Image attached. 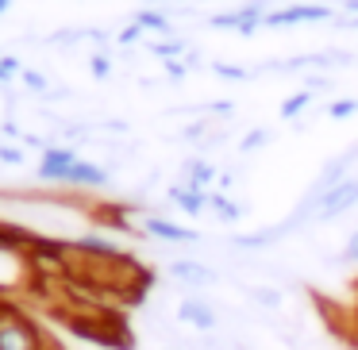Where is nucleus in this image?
I'll return each mask as SVG.
<instances>
[{"mask_svg": "<svg viewBox=\"0 0 358 350\" xmlns=\"http://www.w3.org/2000/svg\"><path fill=\"white\" fill-rule=\"evenodd\" d=\"M0 350H43V339L35 323L16 308L0 304Z\"/></svg>", "mask_w": 358, "mask_h": 350, "instance_id": "nucleus-2", "label": "nucleus"}, {"mask_svg": "<svg viewBox=\"0 0 358 350\" xmlns=\"http://www.w3.org/2000/svg\"><path fill=\"white\" fill-rule=\"evenodd\" d=\"M320 20H331L327 4H289V8L266 12V27H293V24H320Z\"/></svg>", "mask_w": 358, "mask_h": 350, "instance_id": "nucleus-6", "label": "nucleus"}, {"mask_svg": "<svg viewBox=\"0 0 358 350\" xmlns=\"http://www.w3.org/2000/svg\"><path fill=\"white\" fill-rule=\"evenodd\" d=\"M308 104H312V89H301V93L285 96V101H281V119H296Z\"/></svg>", "mask_w": 358, "mask_h": 350, "instance_id": "nucleus-15", "label": "nucleus"}, {"mask_svg": "<svg viewBox=\"0 0 358 350\" xmlns=\"http://www.w3.org/2000/svg\"><path fill=\"white\" fill-rule=\"evenodd\" d=\"M170 200L178 204L185 216H201L204 208H208V193H201V189H189L185 181H178V185H170Z\"/></svg>", "mask_w": 358, "mask_h": 350, "instance_id": "nucleus-10", "label": "nucleus"}, {"mask_svg": "<svg viewBox=\"0 0 358 350\" xmlns=\"http://www.w3.org/2000/svg\"><path fill=\"white\" fill-rule=\"evenodd\" d=\"M281 235V227H270V231H255V235H235V247L239 250H266L273 239Z\"/></svg>", "mask_w": 358, "mask_h": 350, "instance_id": "nucleus-14", "label": "nucleus"}, {"mask_svg": "<svg viewBox=\"0 0 358 350\" xmlns=\"http://www.w3.org/2000/svg\"><path fill=\"white\" fill-rule=\"evenodd\" d=\"M181 173H185L181 181H185L189 189H201V193H212V181H216V166H212L208 158H189V162H185V170H181Z\"/></svg>", "mask_w": 358, "mask_h": 350, "instance_id": "nucleus-11", "label": "nucleus"}, {"mask_svg": "<svg viewBox=\"0 0 358 350\" xmlns=\"http://www.w3.org/2000/svg\"><path fill=\"white\" fill-rule=\"evenodd\" d=\"M143 227H147L155 239H162V242H196V239H201L193 227L170 224V219H158V216H147V219H143Z\"/></svg>", "mask_w": 358, "mask_h": 350, "instance_id": "nucleus-9", "label": "nucleus"}, {"mask_svg": "<svg viewBox=\"0 0 358 350\" xmlns=\"http://www.w3.org/2000/svg\"><path fill=\"white\" fill-rule=\"evenodd\" d=\"M20 81H24V85L31 89V93H50V81L43 78L39 70H24V73H20Z\"/></svg>", "mask_w": 358, "mask_h": 350, "instance_id": "nucleus-18", "label": "nucleus"}, {"mask_svg": "<svg viewBox=\"0 0 358 350\" xmlns=\"http://www.w3.org/2000/svg\"><path fill=\"white\" fill-rule=\"evenodd\" d=\"M212 70H216L220 78H227V81H247V78H250V73L243 70V66H227V62H216Z\"/></svg>", "mask_w": 358, "mask_h": 350, "instance_id": "nucleus-23", "label": "nucleus"}, {"mask_svg": "<svg viewBox=\"0 0 358 350\" xmlns=\"http://www.w3.org/2000/svg\"><path fill=\"white\" fill-rule=\"evenodd\" d=\"M343 262L347 265H358V231L347 235V247H343Z\"/></svg>", "mask_w": 358, "mask_h": 350, "instance_id": "nucleus-24", "label": "nucleus"}, {"mask_svg": "<svg viewBox=\"0 0 358 350\" xmlns=\"http://www.w3.org/2000/svg\"><path fill=\"white\" fill-rule=\"evenodd\" d=\"M166 73H170L173 81H181V78H185V62H181V58H173V62H166Z\"/></svg>", "mask_w": 358, "mask_h": 350, "instance_id": "nucleus-26", "label": "nucleus"}, {"mask_svg": "<svg viewBox=\"0 0 358 350\" xmlns=\"http://www.w3.org/2000/svg\"><path fill=\"white\" fill-rule=\"evenodd\" d=\"M170 277L178 285H189V289H208L220 281L216 270H208L204 262H193V258H173L170 262Z\"/></svg>", "mask_w": 358, "mask_h": 350, "instance_id": "nucleus-7", "label": "nucleus"}, {"mask_svg": "<svg viewBox=\"0 0 358 350\" xmlns=\"http://www.w3.org/2000/svg\"><path fill=\"white\" fill-rule=\"evenodd\" d=\"M147 4H166V0H147Z\"/></svg>", "mask_w": 358, "mask_h": 350, "instance_id": "nucleus-29", "label": "nucleus"}, {"mask_svg": "<svg viewBox=\"0 0 358 350\" xmlns=\"http://www.w3.org/2000/svg\"><path fill=\"white\" fill-rule=\"evenodd\" d=\"M250 296H255L262 308H278V304H281V293H278V289H250Z\"/></svg>", "mask_w": 358, "mask_h": 350, "instance_id": "nucleus-22", "label": "nucleus"}, {"mask_svg": "<svg viewBox=\"0 0 358 350\" xmlns=\"http://www.w3.org/2000/svg\"><path fill=\"white\" fill-rule=\"evenodd\" d=\"M266 143H270V131H266V127H255V131H247L239 139V154H255V150L266 147Z\"/></svg>", "mask_w": 358, "mask_h": 350, "instance_id": "nucleus-16", "label": "nucleus"}, {"mask_svg": "<svg viewBox=\"0 0 358 350\" xmlns=\"http://www.w3.org/2000/svg\"><path fill=\"white\" fill-rule=\"evenodd\" d=\"M0 162L20 166V162H24V147H0Z\"/></svg>", "mask_w": 358, "mask_h": 350, "instance_id": "nucleus-25", "label": "nucleus"}, {"mask_svg": "<svg viewBox=\"0 0 358 350\" xmlns=\"http://www.w3.org/2000/svg\"><path fill=\"white\" fill-rule=\"evenodd\" d=\"M212 27H216V31H235V35H243V39H250L258 27H266V8L262 4H243V8H231V12H216V16H212Z\"/></svg>", "mask_w": 358, "mask_h": 350, "instance_id": "nucleus-3", "label": "nucleus"}, {"mask_svg": "<svg viewBox=\"0 0 358 350\" xmlns=\"http://www.w3.org/2000/svg\"><path fill=\"white\" fill-rule=\"evenodd\" d=\"M347 12H355V16H358V0H347Z\"/></svg>", "mask_w": 358, "mask_h": 350, "instance_id": "nucleus-27", "label": "nucleus"}, {"mask_svg": "<svg viewBox=\"0 0 358 350\" xmlns=\"http://www.w3.org/2000/svg\"><path fill=\"white\" fill-rule=\"evenodd\" d=\"M355 112H358V101H355V96H347V101H331V104H327V116H331V119H347V116H355Z\"/></svg>", "mask_w": 358, "mask_h": 350, "instance_id": "nucleus-17", "label": "nucleus"}, {"mask_svg": "<svg viewBox=\"0 0 358 350\" xmlns=\"http://www.w3.org/2000/svg\"><path fill=\"white\" fill-rule=\"evenodd\" d=\"M173 316H178V323L193 327V331H216V323H220L216 304L204 300V296H181Z\"/></svg>", "mask_w": 358, "mask_h": 350, "instance_id": "nucleus-4", "label": "nucleus"}, {"mask_svg": "<svg viewBox=\"0 0 358 350\" xmlns=\"http://www.w3.org/2000/svg\"><path fill=\"white\" fill-rule=\"evenodd\" d=\"M181 50H185V43H178V39H166V43H155V54L162 58V62H173V58H181Z\"/></svg>", "mask_w": 358, "mask_h": 350, "instance_id": "nucleus-19", "label": "nucleus"}, {"mask_svg": "<svg viewBox=\"0 0 358 350\" xmlns=\"http://www.w3.org/2000/svg\"><path fill=\"white\" fill-rule=\"evenodd\" d=\"M8 8H12V0H0V16H4Z\"/></svg>", "mask_w": 358, "mask_h": 350, "instance_id": "nucleus-28", "label": "nucleus"}, {"mask_svg": "<svg viewBox=\"0 0 358 350\" xmlns=\"http://www.w3.org/2000/svg\"><path fill=\"white\" fill-rule=\"evenodd\" d=\"M208 208L216 212L220 224H239V216H243V208L235 200H227L224 193H208Z\"/></svg>", "mask_w": 358, "mask_h": 350, "instance_id": "nucleus-13", "label": "nucleus"}, {"mask_svg": "<svg viewBox=\"0 0 358 350\" xmlns=\"http://www.w3.org/2000/svg\"><path fill=\"white\" fill-rule=\"evenodd\" d=\"M20 73H24L20 58H12V54H4V58H0V85H4V81H12V78H20Z\"/></svg>", "mask_w": 358, "mask_h": 350, "instance_id": "nucleus-20", "label": "nucleus"}, {"mask_svg": "<svg viewBox=\"0 0 358 350\" xmlns=\"http://www.w3.org/2000/svg\"><path fill=\"white\" fill-rule=\"evenodd\" d=\"M66 185H73V189H104L108 185V173H104V166L78 158L73 170H70V177H66Z\"/></svg>", "mask_w": 358, "mask_h": 350, "instance_id": "nucleus-8", "label": "nucleus"}, {"mask_svg": "<svg viewBox=\"0 0 358 350\" xmlns=\"http://www.w3.org/2000/svg\"><path fill=\"white\" fill-rule=\"evenodd\" d=\"M350 208H358V177H355V173H347L343 181H335V185L320 189V196L312 200V219L327 224V219L347 216Z\"/></svg>", "mask_w": 358, "mask_h": 350, "instance_id": "nucleus-1", "label": "nucleus"}, {"mask_svg": "<svg viewBox=\"0 0 358 350\" xmlns=\"http://www.w3.org/2000/svg\"><path fill=\"white\" fill-rule=\"evenodd\" d=\"M139 31H158V35H170L173 31V24H170V16L166 12H155V8H143V12H135V20H131Z\"/></svg>", "mask_w": 358, "mask_h": 350, "instance_id": "nucleus-12", "label": "nucleus"}, {"mask_svg": "<svg viewBox=\"0 0 358 350\" xmlns=\"http://www.w3.org/2000/svg\"><path fill=\"white\" fill-rule=\"evenodd\" d=\"M73 162H78V154H73L70 147H43L39 181H47V185H66V177H70Z\"/></svg>", "mask_w": 358, "mask_h": 350, "instance_id": "nucleus-5", "label": "nucleus"}, {"mask_svg": "<svg viewBox=\"0 0 358 350\" xmlns=\"http://www.w3.org/2000/svg\"><path fill=\"white\" fill-rule=\"evenodd\" d=\"M89 70H93L96 81L112 78V58H108V54H93V58H89Z\"/></svg>", "mask_w": 358, "mask_h": 350, "instance_id": "nucleus-21", "label": "nucleus"}]
</instances>
